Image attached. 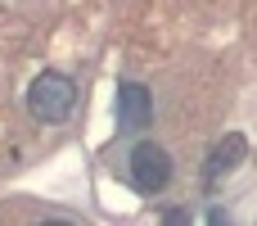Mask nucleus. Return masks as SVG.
Wrapping results in <instances>:
<instances>
[{"instance_id": "nucleus-1", "label": "nucleus", "mask_w": 257, "mask_h": 226, "mask_svg": "<svg viewBox=\"0 0 257 226\" xmlns=\"http://www.w3.org/2000/svg\"><path fill=\"white\" fill-rule=\"evenodd\" d=\"M72 104H77V86H72V77H63V72H41L32 86H27V113L36 118V122H63L68 113H72Z\"/></svg>"}, {"instance_id": "nucleus-2", "label": "nucleus", "mask_w": 257, "mask_h": 226, "mask_svg": "<svg viewBox=\"0 0 257 226\" xmlns=\"http://www.w3.org/2000/svg\"><path fill=\"white\" fill-rule=\"evenodd\" d=\"M167 181H172V154L154 140H140L131 149V186L140 195H158L167 190Z\"/></svg>"}, {"instance_id": "nucleus-3", "label": "nucleus", "mask_w": 257, "mask_h": 226, "mask_svg": "<svg viewBox=\"0 0 257 226\" xmlns=\"http://www.w3.org/2000/svg\"><path fill=\"white\" fill-rule=\"evenodd\" d=\"M149 122H154V95L140 82H117V131L140 136Z\"/></svg>"}, {"instance_id": "nucleus-4", "label": "nucleus", "mask_w": 257, "mask_h": 226, "mask_svg": "<svg viewBox=\"0 0 257 226\" xmlns=\"http://www.w3.org/2000/svg\"><path fill=\"white\" fill-rule=\"evenodd\" d=\"M248 159V140L239 136V131H230L212 154H208V168H203V181H208V190H217L221 186V177H230L239 163Z\"/></svg>"}]
</instances>
